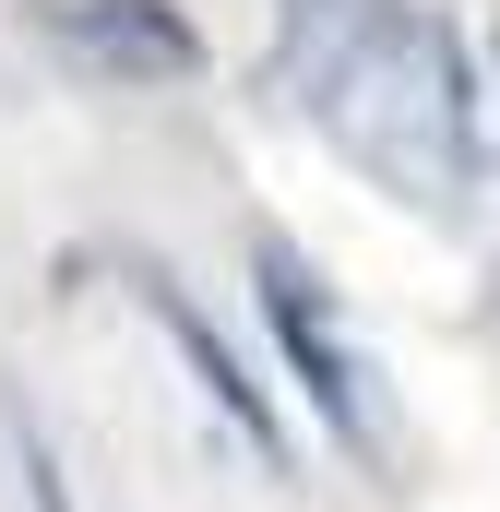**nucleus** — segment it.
<instances>
[{"label":"nucleus","instance_id":"obj_1","mask_svg":"<svg viewBox=\"0 0 500 512\" xmlns=\"http://www.w3.org/2000/svg\"><path fill=\"white\" fill-rule=\"evenodd\" d=\"M310 108L405 203H453L465 167H477V96H465V60L429 12H370L358 48L310 84Z\"/></svg>","mask_w":500,"mask_h":512},{"label":"nucleus","instance_id":"obj_2","mask_svg":"<svg viewBox=\"0 0 500 512\" xmlns=\"http://www.w3.org/2000/svg\"><path fill=\"white\" fill-rule=\"evenodd\" d=\"M24 12H36V36H48L72 72H96V84H179V72L203 60L167 0H24Z\"/></svg>","mask_w":500,"mask_h":512},{"label":"nucleus","instance_id":"obj_3","mask_svg":"<svg viewBox=\"0 0 500 512\" xmlns=\"http://www.w3.org/2000/svg\"><path fill=\"white\" fill-rule=\"evenodd\" d=\"M262 310H274V346H286V370L310 382V405L370 453V393H358V358H346V334H334V310H322L310 262L286 251V239H262Z\"/></svg>","mask_w":500,"mask_h":512},{"label":"nucleus","instance_id":"obj_4","mask_svg":"<svg viewBox=\"0 0 500 512\" xmlns=\"http://www.w3.org/2000/svg\"><path fill=\"white\" fill-rule=\"evenodd\" d=\"M131 286H143V298H155V322H167V346H179V358H191V382L215 393V417H227V429H239L250 453H262V465H274V453H286V441H274V417H262V393L239 382V358H227V346H215V322H203V310H191V298H179V286H167V274H155V262H131Z\"/></svg>","mask_w":500,"mask_h":512},{"label":"nucleus","instance_id":"obj_5","mask_svg":"<svg viewBox=\"0 0 500 512\" xmlns=\"http://www.w3.org/2000/svg\"><path fill=\"white\" fill-rule=\"evenodd\" d=\"M24 501H36V512H72V489H60V465H48L36 441H24Z\"/></svg>","mask_w":500,"mask_h":512}]
</instances>
